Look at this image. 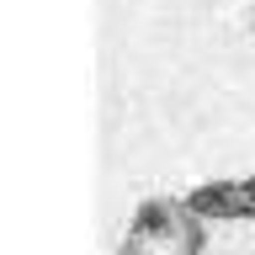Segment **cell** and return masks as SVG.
Wrapping results in <instances>:
<instances>
[{
  "mask_svg": "<svg viewBox=\"0 0 255 255\" xmlns=\"http://www.w3.org/2000/svg\"><path fill=\"white\" fill-rule=\"evenodd\" d=\"M117 255H207V218L191 197H143L117 239Z\"/></svg>",
  "mask_w": 255,
  "mask_h": 255,
  "instance_id": "6da1fadb",
  "label": "cell"
},
{
  "mask_svg": "<svg viewBox=\"0 0 255 255\" xmlns=\"http://www.w3.org/2000/svg\"><path fill=\"white\" fill-rule=\"evenodd\" d=\"M186 197L207 223H255V175H223Z\"/></svg>",
  "mask_w": 255,
  "mask_h": 255,
  "instance_id": "7a4b0ae2",
  "label": "cell"
},
{
  "mask_svg": "<svg viewBox=\"0 0 255 255\" xmlns=\"http://www.w3.org/2000/svg\"><path fill=\"white\" fill-rule=\"evenodd\" d=\"M250 37H255V5H250Z\"/></svg>",
  "mask_w": 255,
  "mask_h": 255,
  "instance_id": "3957f363",
  "label": "cell"
}]
</instances>
